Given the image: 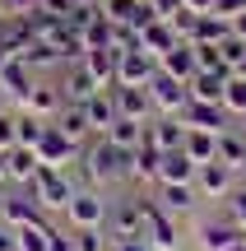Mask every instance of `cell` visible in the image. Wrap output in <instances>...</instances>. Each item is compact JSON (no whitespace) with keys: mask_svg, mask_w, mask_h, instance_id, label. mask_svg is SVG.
Returning <instances> with one entry per match:
<instances>
[{"mask_svg":"<svg viewBox=\"0 0 246 251\" xmlns=\"http://www.w3.org/2000/svg\"><path fill=\"white\" fill-rule=\"evenodd\" d=\"M33 84H37V70L23 61V56H14V61L0 70V89H5V98H19V102H23L28 93H33Z\"/></svg>","mask_w":246,"mask_h":251,"instance_id":"cell-17","label":"cell"},{"mask_svg":"<svg viewBox=\"0 0 246 251\" xmlns=\"http://www.w3.org/2000/svg\"><path fill=\"white\" fill-rule=\"evenodd\" d=\"M79 61H84V70H89L93 79L102 84V89H112V79H116V51H112V47H98V51H84Z\"/></svg>","mask_w":246,"mask_h":251,"instance_id":"cell-27","label":"cell"},{"mask_svg":"<svg viewBox=\"0 0 246 251\" xmlns=\"http://www.w3.org/2000/svg\"><path fill=\"white\" fill-rule=\"evenodd\" d=\"M14 144H19V117L0 112V149H14Z\"/></svg>","mask_w":246,"mask_h":251,"instance_id":"cell-38","label":"cell"},{"mask_svg":"<svg viewBox=\"0 0 246 251\" xmlns=\"http://www.w3.org/2000/svg\"><path fill=\"white\" fill-rule=\"evenodd\" d=\"M9 61H14V56H9V51H5V47H0V70H5V65H9Z\"/></svg>","mask_w":246,"mask_h":251,"instance_id":"cell-47","label":"cell"},{"mask_svg":"<svg viewBox=\"0 0 246 251\" xmlns=\"http://www.w3.org/2000/svg\"><path fill=\"white\" fill-rule=\"evenodd\" d=\"M195 168H200V163H191L186 149H172L158 163V181H195Z\"/></svg>","mask_w":246,"mask_h":251,"instance_id":"cell-29","label":"cell"},{"mask_svg":"<svg viewBox=\"0 0 246 251\" xmlns=\"http://www.w3.org/2000/svg\"><path fill=\"white\" fill-rule=\"evenodd\" d=\"M195 61H200V70H228L223 56H219V47H195ZM228 75H232V70H228Z\"/></svg>","mask_w":246,"mask_h":251,"instance_id":"cell-39","label":"cell"},{"mask_svg":"<svg viewBox=\"0 0 246 251\" xmlns=\"http://www.w3.org/2000/svg\"><path fill=\"white\" fill-rule=\"evenodd\" d=\"M154 75H158V56H149L144 47L116 51V79H112V84H149Z\"/></svg>","mask_w":246,"mask_h":251,"instance_id":"cell-11","label":"cell"},{"mask_svg":"<svg viewBox=\"0 0 246 251\" xmlns=\"http://www.w3.org/2000/svg\"><path fill=\"white\" fill-rule=\"evenodd\" d=\"M223 214H228L232 224H237L242 233H246V186H232V196L223 200Z\"/></svg>","mask_w":246,"mask_h":251,"instance_id":"cell-37","label":"cell"},{"mask_svg":"<svg viewBox=\"0 0 246 251\" xmlns=\"http://www.w3.org/2000/svg\"><path fill=\"white\" fill-rule=\"evenodd\" d=\"M0 251H19V233L9 224H0Z\"/></svg>","mask_w":246,"mask_h":251,"instance_id":"cell-42","label":"cell"},{"mask_svg":"<svg viewBox=\"0 0 246 251\" xmlns=\"http://www.w3.org/2000/svg\"><path fill=\"white\" fill-rule=\"evenodd\" d=\"M158 163H163V149H154V144H139L135 153H130V181H149V186H158Z\"/></svg>","mask_w":246,"mask_h":251,"instance_id":"cell-26","label":"cell"},{"mask_svg":"<svg viewBox=\"0 0 246 251\" xmlns=\"http://www.w3.org/2000/svg\"><path fill=\"white\" fill-rule=\"evenodd\" d=\"M219 163H223V168H232L237 177L246 172V135L237 130V126H228V130L219 135Z\"/></svg>","mask_w":246,"mask_h":251,"instance_id":"cell-25","label":"cell"},{"mask_svg":"<svg viewBox=\"0 0 246 251\" xmlns=\"http://www.w3.org/2000/svg\"><path fill=\"white\" fill-rule=\"evenodd\" d=\"M177 42H186V37H177V28L167 24V19H149V24H139V47H144L149 56H158V61H163Z\"/></svg>","mask_w":246,"mask_h":251,"instance_id":"cell-15","label":"cell"},{"mask_svg":"<svg viewBox=\"0 0 246 251\" xmlns=\"http://www.w3.org/2000/svg\"><path fill=\"white\" fill-rule=\"evenodd\" d=\"M98 89H102V84L93 79L89 70H84V61H70V65H65V75H61V93H65V102H89Z\"/></svg>","mask_w":246,"mask_h":251,"instance_id":"cell-19","label":"cell"},{"mask_svg":"<svg viewBox=\"0 0 246 251\" xmlns=\"http://www.w3.org/2000/svg\"><path fill=\"white\" fill-rule=\"evenodd\" d=\"M33 191H37V205H42V209H70L79 181H74L65 168H42L37 181H33Z\"/></svg>","mask_w":246,"mask_h":251,"instance_id":"cell-6","label":"cell"},{"mask_svg":"<svg viewBox=\"0 0 246 251\" xmlns=\"http://www.w3.org/2000/svg\"><path fill=\"white\" fill-rule=\"evenodd\" d=\"M98 5H102V0H98Z\"/></svg>","mask_w":246,"mask_h":251,"instance_id":"cell-52","label":"cell"},{"mask_svg":"<svg viewBox=\"0 0 246 251\" xmlns=\"http://www.w3.org/2000/svg\"><path fill=\"white\" fill-rule=\"evenodd\" d=\"M102 233L112 242H126V237H144V200L139 196H112V209H107V224Z\"/></svg>","mask_w":246,"mask_h":251,"instance_id":"cell-3","label":"cell"},{"mask_svg":"<svg viewBox=\"0 0 246 251\" xmlns=\"http://www.w3.org/2000/svg\"><path fill=\"white\" fill-rule=\"evenodd\" d=\"M228 33H232V24H228L223 14H200V19H195V33H191V42H195V47H219Z\"/></svg>","mask_w":246,"mask_h":251,"instance_id":"cell-30","label":"cell"},{"mask_svg":"<svg viewBox=\"0 0 246 251\" xmlns=\"http://www.w3.org/2000/svg\"><path fill=\"white\" fill-rule=\"evenodd\" d=\"M232 186H237V172L223 168L219 158L195 168V191H200V200H228V196H232Z\"/></svg>","mask_w":246,"mask_h":251,"instance_id":"cell-10","label":"cell"},{"mask_svg":"<svg viewBox=\"0 0 246 251\" xmlns=\"http://www.w3.org/2000/svg\"><path fill=\"white\" fill-rule=\"evenodd\" d=\"M51 126H61L74 144H89L93 135H98V130H93V121H89V107H84V102H65V107L51 117Z\"/></svg>","mask_w":246,"mask_h":251,"instance_id":"cell-16","label":"cell"},{"mask_svg":"<svg viewBox=\"0 0 246 251\" xmlns=\"http://www.w3.org/2000/svg\"><path fill=\"white\" fill-rule=\"evenodd\" d=\"M14 117H19V144H28V149H37V140L46 135V126H51V121L33 117V112H23V107H19Z\"/></svg>","mask_w":246,"mask_h":251,"instance_id":"cell-33","label":"cell"},{"mask_svg":"<svg viewBox=\"0 0 246 251\" xmlns=\"http://www.w3.org/2000/svg\"><path fill=\"white\" fill-rule=\"evenodd\" d=\"M242 9H246V0H214V14H223L228 24H232V19L242 14Z\"/></svg>","mask_w":246,"mask_h":251,"instance_id":"cell-41","label":"cell"},{"mask_svg":"<svg viewBox=\"0 0 246 251\" xmlns=\"http://www.w3.org/2000/svg\"><path fill=\"white\" fill-rule=\"evenodd\" d=\"M232 33H237V37H242V42H246V9H242V14H237V19H232Z\"/></svg>","mask_w":246,"mask_h":251,"instance_id":"cell-46","label":"cell"},{"mask_svg":"<svg viewBox=\"0 0 246 251\" xmlns=\"http://www.w3.org/2000/svg\"><path fill=\"white\" fill-rule=\"evenodd\" d=\"M186 9H195V14H214V0H181Z\"/></svg>","mask_w":246,"mask_h":251,"instance_id":"cell-44","label":"cell"},{"mask_svg":"<svg viewBox=\"0 0 246 251\" xmlns=\"http://www.w3.org/2000/svg\"><path fill=\"white\" fill-rule=\"evenodd\" d=\"M237 130H242V135H246V117H237Z\"/></svg>","mask_w":246,"mask_h":251,"instance_id":"cell-49","label":"cell"},{"mask_svg":"<svg viewBox=\"0 0 246 251\" xmlns=\"http://www.w3.org/2000/svg\"><path fill=\"white\" fill-rule=\"evenodd\" d=\"M9 181V149H0V186Z\"/></svg>","mask_w":246,"mask_h":251,"instance_id":"cell-45","label":"cell"},{"mask_svg":"<svg viewBox=\"0 0 246 251\" xmlns=\"http://www.w3.org/2000/svg\"><path fill=\"white\" fill-rule=\"evenodd\" d=\"M107 209H112V196L102 186H79L70 200V228H102L107 224Z\"/></svg>","mask_w":246,"mask_h":251,"instance_id":"cell-4","label":"cell"},{"mask_svg":"<svg viewBox=\"0 0 246 251\" xmlns=\"http://www.w3.org/2000/svg\"><path fill=\"white\" fill-rule=\"evenodd\" d=\"M46 251H74V228H51V242Z\"/></svg>","mask_w":246,"mask_h":251,"instance_id":"cell-40","label":"cell"},{"mask_svg":"<svg viewBox=\"0 0 246 251\" xmlns=\"http://www.w3.org/2000/svg\"><path fill=\"white\" fill-rule=\"evenodd\" d=\"M181 121L195 126V130H209V135H223L228 126H237V121L228 117L223 102H186V107H181Z\"/></svg>","mask_w":246,"mask_h":251,"instance_id":"cell-12","label":"cell"},{"mask_svg":"<svg viewBox=\"0 0 246 251\" xmlns=\"http://www.w3.org/2000/svg\"><path fill=\"white\" fill-rule=\"evenodd\" d=\"M84 107H89V121H93V130H98V135H107V126L116 121V102H112V89H98L89 102H84Z\"/></svg>","mask_w":246,"mask_h":251,"instance_id":"cell-31","label":"cell"},{"mask_svg":"<svg viewBox=\"0 0 246 251\" xmlns=\"http://www.w3.org/2000/svg\"><path fill=\"white\" fill-rule=\"evenodd\" d=\"M0 112H9V98H5V89H0Z\"/></svg>","mask_w":246,"mask_h":251,"instance_id":"cell-48","label":"cell"},{"mask_svg":"<svg viewBox=\"0 0 246 251\" xmlns=\"http://www.w3.org/2000/svg\"><path fill=\"white\" fill-rule=\"evenodd\" d=\"M37 172H42V158H37V149H28V144H14V149H9V181H14V186H33Z\"/></svg>","mask_w":246,"mask_h":251,"instance_id":"cell-21","label":"cell"},{"mask_svg":"<svg viewBox=\"0 0 246 251\" xmlns=\"http://www.w3.org/2000/svg\"><path fill=\"white\" fill-rule=\"evenodd\" d=\"M79 168H84V181H89V186L112 191V186H121V181H130V153L116 149L107 135H93L79 149Z\"/></svg>","mask_w":246,"mask_h":251,"instance_id":"cell-1","label":"cell"},{"mask_svg":"<svg viewBox=\"0 0 246 251\" xmlns=\"http://www.w3.org/2000/svg\"><path fill=\"white\" fill-rule=\"evenodd\" d=\"M181 140H186V121L181 117H149V144L154 149L172 153V149H181Z\"/></svg>","mask_w":246,"mask_h":251,"instance_id":"cell-20","label":"cell"},{"mask_svg":"<svg viewBox=\"0 0 246 251\" xmlns=\"http://www.w3.org/2000/svg\"><path fill=\"white\" fill-rule=\"evenodd\" d=\"M112 251H154L144 237H126V242H112Z\"/></svg>","mask_w":246,"mask_h":251,"instance_id":"cell-43","label":"cell"},{"mask_svg":"<svg viewBox=\"0 0 246 251\" xmlns=\"http://www.w3.org/2000/svg\"><path fill=\"white\" fill-rule=\"evenodd\" d=\"M223 107H228V117H246V75H232V79H228Z\"/></svg>","mask_w":246,"mask_h":251,"instance_id":"cell-34","label":"cell"},{"mask_svg":"<svg viewBox=\"0 0 246 251\" xmlns=\"http://www.w3.org/2000/svg\"><path fill=\"white\" fill-rule=\"evenodd\" d=\"M33 219H42V205H37V191L33 186H19L14 196H5V205H0V224L23 228V224H33Z\"/></svg>","mask_w":246,"mask_h":251,"instance_id":"cell-14","label":"cell"},{"mask_svg":"<svg viewBox=\"0 0 246 251\" xmlns=\"http://www.w3.org/2000/svg\"><path fill=\"white\" fill-rule=\"evenodd\" d=\"M144 89H149V102H154L158 117H181V107L191 102V89H186V79H177V75H167V70H158L154 79L144 84Z\"/></svg>","mask_w":246,"mask_h":251,"instance_id":"cell-5","label":"cell"},{"mask_svg":"<svg viewBox=\"0 0 246 251\" xmlns=\"http://www.w3.org/2000/svg\"><path fill=\"white\" fill-rule=\"evenodd\" d=\"M112 102H116V117H130V121L154 117V102H149L144 84H112Z\"/></svg>","mask_w":246,"mask_h":251,"instance_id":"cell-13","label":"cell"},{"mask_svg":"<svg viewBox=\"0 0 246 251\" xmlns=\"http://www.w3.org/2000/svg\"><path fill=\"white\" fill-rule=\"evenodd\" d=\"M154 200L172 219H186V214H195V205H200V191H195V181H158Z\"/></svg>","mask_w":246,"mask_h":251,"instance_id":"cell-9","label":"cell"},{"mask_svg":"<svg viewBox=\"0 0 246 251\" xmlns=\"http://www.w3.org/2000/svg\"><path fill=\"white\" fill-rule=\"evenodd\" d=\"M19 233V251H46V242H51V224L46 219H33V224L14 228Z\"/></svg>","mask_w":246,"mask_h":251,"instance_id":"cell-32","label":"cell"},{"mask_svg":"<svg viewBox=\"0 0 246 251\" xmlns=\"http://www.w3.org/2000/svg\"><path fill=\"white\" fill-rule=\"evenodd\" d=\"M112 237L102 228H74V251H107Z\"/></svg>","mask_w":246,"mask_h":251,"instance_id":"cell-36","label":"cell"},{"mask_svg":"<svg viewBox=\"0 0 246 251\" xmlns=\"http://www.w3.org/2000/svg\"><path fill=\"white\" fill-rule=\"evenodd\" d=\"M107 140L116 144V149H126V153H135L139 144L149 140V121H130V117H116L107 126Z\"/></svg>","mask_w":246,"mask_h":251,"instance_id":"cell-24","label":"cell"},{"mask_svg":"<svg viewBox=\"0 0 246 251\" xmlns=\"http://www.w3.org/2000/svg\"><path fill=\"white\" fill-rule=\"evenodd\" d=\"M139 200H144V242L154 251H181V219H172L154 196H144V191H139Z\"/></svg>","mask_w":246,"mask_h":251,"instance_id":"cell-2","label":"cell"},{"mask_svg":"<svg viewBox=\"0 0 246 251\" xmlns=\"http://www.w3.org/2000/svg\"><path fill=\"white\" fill-rule=\"evenodd\" d=\"M0 205H5V186H0Z\"/></svg>","mask_w":246,"mask_h":251,"instance_id":"cell-51","label":"cell"},{"mask_svg":"<svg viewBox=\"0 0 246 251\" xmlns=\"http://www.w3.org/2000/svg\"><path fill=\"white\" fill-rule=\"evenodd\" d=\"M237 242H246V233L232 224L228 214H223V219L209 214V219H200V224H195V247H200V251H232Z\"/></svg>","mask_w":246,"mask_h":251,"instance_id":"cell-7","label":"cell"},{"mask_svg":"<svg viewBox=\"0 0 246 251\" xmlns=\"http://www.w3.org/2000/svg\"><path fill=\"white\" fill-rule=\"evenodd\" d=\"M19 107L46 121V117H56V112L65 107V93H61V84H46V79H37V84H33V93H28V98L19 102Z\"/></svg>","mask_w":246,"mask_h":251,"instance_id":"cell-18","label":"cell"},{"mask_svg":"<svg viewBox=\"0 0 246 251\" xmlns=\"http://www.w3.org/2000/svg\"><path fill=\"white\" fill-rule=\"evenodd\" d=\"M232 251H246V242H237V247H232Z\"/></svg>","mask_w":246,"mask_h":251,"instance_id":"cell-50","label":"cell"},{"mask_svg":"<svg viewBox=\"0 0 246 251\" xmlns=\"http://www.w3.org/2000/svg\"><path fill=\"white\" fill-rule=\"evenodd\" d=\"M219 56H223V65H228L232 75H242V65H246V42H242L237 33H228V37L219 42Z\"/></svg>","mask_w":246,"mask_h":251,"instance_id":"cell-35","label":"cell"},{"mask_svg":"<svg viewBox=\"0 0 246 251\" xmlns=\"http://www.w3.org/2000/svg\"><path fill=\"white\" fill-rule=\"evenodd\" d=\"M181 149L191 153V163H214V158H219V135L186 126V140H181Z\"/></svg>","mask_w":246,"mask_h":251,"instance_id":"cell-28","label":"cell"},{"mask_svg":"<svg viewBox=\"0 0 246 251\" xmlns=\"http://www.w3.org/2000/svg\"><path fill=\"white\" fill-rule=\"evenodd\" d=\"M232 75L228 70H200L186 89H191V102H223V89H228Z\"/></svg>","mask_w":246,"mask_h":251,"instance_id":"cell-23","label":"cell"},{"mask_svg":"<svg viewBox=\"0 0 246 251\" xmlns=\"http://www.w3.org/2000/svg\"><path fill=\"white\" fill-rule=\"evenodd\" d=\"M158 70H167V75H177V79H186V84H191L195 75H200V61H195V42H177L172 51L158 61Z\"/></svg>","mask_w":246,"mask_h":251,"instance_id":"cell-22","label":"cell"},{"mask_svg":"<svg viewBox=\"0 0 246 251\" xmlns=\"http://www.w3.org/2000/svg\"><path fill=\"white\" fill-rule=\"evenodd\" d=\"M79 149H84V144H74L61 126H46V135L37 140V158H42V168H70V163H79Z\"/></svg>","mask_w":246,"mask_h":251,"instance_id":"cell-8","label":"cell"}]
</instances>
